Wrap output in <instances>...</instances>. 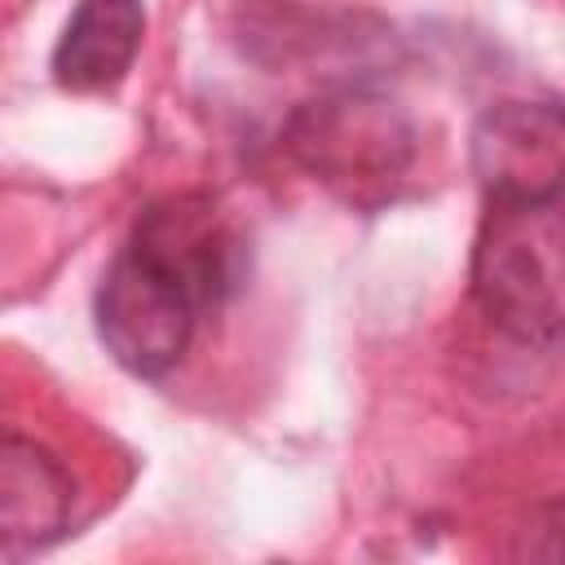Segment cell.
Listing matches in <instances>:
<instances>
[{
  "label": "cell",
  "instance_id": "cell-1",
  "mask_svg": "<svg viewBox=\"0 0 565 565\" xmlns=\"http://www.w3.org/2000/svg\"><path fill=\"white\" fill-rule=\"evenodd\" d=\"M472 300L521 344L565 335V185L539 199H486L472 243Z\"/></svg>",
  "mask_w": 565,
  "mask_h": 565
},
{
  "label": "cell",
  "instance_id": "cell-7",
  "mask_svg": "<svg viewBox=\"0 0 565 565\" xmlns=\"http://www.w3.org/2000/svg\"><path fill=\"white\" fill-rule=\"evenodd\" d=\"M141 35V0H79L53 44V79L71 93H106L132 71Z\"/></svg>",
  "mask_w": 565,
  "mask_h": 565
},
{
  "label": "cell",
  "instance_id": "cell-6",
  "mask_svg": "<svg viewBox=\"0 0 565 565\" xmlns=\"http://www.w3.org/2000/svg\"><path fill=\"white\" fill-rule=\"evenodd\" d=\"M75 503V481L66 463L31 437L9 433L0 441V543L9 556L49 547Z\"/></svg>",
  "mask_w": 565,
  "mask_h": 565
},
{
  "label": "cell",
  "instance_id": "cell-3",
  "mask_svg": "<svg viewBox=\"0 0 565 565\" xmlns=\"http://www.w3.org/2000/svg\"><path fill=\"white\" fill-rule=\"evenodd\" d=\"M93 313L106 353L124 371L154 380L185 358L203 305L177 274L128 243L102 274Z\"/></svg>",
  "mask_w": 565,
  "mask_h": 565
},
{
  "label": "cell",
  "instance_id": "cell-4",
  "mask_svg": "<svg viewBox=\"0 0 565 565\" xmlns=\"http://www.w3.org/2000/svg\"><path fill=\"white\" fill-rule=\"evenodd\" d=\"M472 172L486 199H539L565 185V106L499 102L472 128Z\"/></svg>",
  "mask_w": 565,
  "mask_h": 565
},
{
  "label": "cell",
  "instance_id": "cell-2",
  "mask_svg": "<svg viewBox=\"0 0 565 565\" xmlns=\"http://www.w3.org/2000/svg\"><path fill=\"white\" fill-rule=\"evenodd\" d=\"M287 154L349 207H380L397 194L415 163L411 115L362 84L300 102L282 128Z\"/></svg>",
  "mask_w": 565,
  "mask_h": 565
},
{
  "label": "cell",
  "instance_id": "cell-5",
  "mask_svg": "<svg viewBox=\"0 0 565 565\" xmlns=\"http://www.w3.org/2000/svg\"><path fill=\"white\" fill-rule=\"evenodd\" d=\"M128 243L177 274L203 309H216L238 287L243 247L207 194H177L146 207Z\"/></svg>",
  "mask_w": 565,
  "mask_h": 565
}]
</instances>
